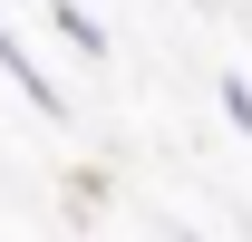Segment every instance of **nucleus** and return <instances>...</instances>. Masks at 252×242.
I'll list each match as a JSON object with an SVG mask.
<instances>
[{"instance_id": "nucleus-1", "label": "nucleus", "mask_w": 252, "mask_h": 242, "mask_svg": "<svg viewBox=\"0 0 252 242\" xmlns=\"http://www.w3.org/2000/svg\"><path fill=\"white\" fill-rule=\"evenodd\" d=\"M0 78H10V88L30 97L39 117H68V88H59V78H49V68L30 59V49H20V39H10V20H0Z\"/></svg>"}, {"instance_id": "nucleus-2", "label": "nucleus", "mask_w": 252, "mask_h": 242, "mask_svg": "<svg viewBox=\"0 0 252 242\" xmlns=\"http://www.w3.org/2000/svg\"><path fill=\"white\" fill-rule=\"evenodd\" d=\"M49 20H59V39H68V49H78V59H107V30H97V20H88V10H78V0H59Z\"/></svg>"}, {"instance_id": "nucleus-3", "label": "nucleus", "mask_w": 252, "mask_h": 242, "mask_svg": "<svg viewBox=\"0 0 252 242\" xmlns=\"http://www.w3.org/2000/svg\"><path fill=\"white\" fill-rule=\"evenodd\" d=\"M223 117H233V126L252 136V88H243V78H223Z\"/></svg>"}]
</instances>
